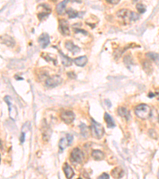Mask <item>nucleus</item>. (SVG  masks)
Instances as JSON below:
<instances>
[{
    "label": "nucleus",
    "mask_w": 159,
    "mask_h": 179,
    "mask_svg": "<svg viewBox=\"0 0 159 179\" xmlns=\"http://www.w3.org/2000/svg\"><path fill=\"white\" fill-rule=\"evenodd\" d=\"M134 112L136 116L141 119H147L151 116V108L149 105L141 104L135 107Z\"/></svg>",
    "instance_id": "nucleus-1"
},
{
    "label": "nucleus",
    "mask_w": 159,
    "mask_h": 179,
    "mask_svg": "<svg viewBox=\"0 0 159 179\" xmlns=\"http://www.w3.org/2000/svg\"><path fill=\"white\" fill-rule=\"evenodd\" d=\"M117 17L124 20L125 22H131L134 21H137L138 18V15L134 12L130 11L126 9H122L117 12Z\"/></svg>",
    "instance_id": "nucleus-2"
},
{
    "label": "nucleus",
    "mask_w": 159,
    "mask_h": 179,
    "mask_svg": "<svg viewBox=\"0 0 159 179\" xmlns=\"http://www.w3.org/2000/svg\"><path fill=\"white\" fill-rule=\"evenodd\" d=\"M92 120V126H91V131H92V135L94 138L97 139H100L104 135V129L101 124L95 121L93 119H91Z\"/></svg>",
    "instance_id": "nucleus-3"
},
{
    "label": "nucleus",
    "mask_w": 159,
    "mask_h": 179,
    "mask_svg": "<svg viewBox=\"0 0 159 179\" xmlns=\"http://www.w3.org/2000/svg\"><path fill=\"white\" fill-rule=\"evenodd\" d=\"M4 100H5V102L6 103V104L8 105L10 117H11L12 120H15V119H16L17 115H18V111H17L16 107L13 104V101H12L11 97H10L9 96H6V97H5V98H4Z\"/></svg>",
    "instance_id": "nucleus-4"
},
{
    "label": "nucleus",
    "mask_w": 159,
    "mask_h": 179,
    "mask_svg": "<svg viewBox=\"0 0 159 179\" xmlns=\"http://www.w3.org/2000/svg\"><path fill=\"white\" fill-rule=\"evenodd\" d=\"M51 12V8L49 5L47 4H41L38 6V16L40 20L45 19V18L49 16Z\"/></svg>",
    "instance_id": "nucleus-5"
},
{
    "label": "nucleus",
    "mask_w": 159,
    "mask_h": 179,
    "mask_svg": "<svg viewBox=\"0 0 159 179\" xmlns=\"http://www.w3.org/2000/svg\"><path fill=\"white\" fill-rule=\"evenodd\" d=\"M70 158H71V161L72 163H82L83 159H84V154H83V152L81 151L80 149L76 147L72 151Z\"/></svg>",
    "instance_id": "nucleus-6"
},
{
    "label": "nucleus",
    "mask_w": 159,
    "mask_h": 179,
    "mask_svg": "<svg viewBox=\"0 0 159 179\" xmlns=\"http://www.w3.org/2000/svg\"><path fill=\"white\" fill-rule=\"evenodd\" d=\"M62 81V79L60 76L58 75H55V76H52V77H48L45 80V86L48 88H55L60 85Z\"/></svg>",
    "instance_id": "nucleus-7"
},
{
    "label": "nucleus",
    "mask_w": 159,
    "mask_h": 179,
    "mask_svg": "<svg viewBox=\"0 0 159 179\" xmlns=\"http://www.w3.org/2000/svg\"><path fill=\"white\" fill-rule=\"evenodd\" d=\"M60 119L66 124H71L75 119V114L72 111H64L60 114Z\"/></svg>",
    "instance_id": "nucleus-8"
},
{
    "label": "nucleus",
    "mask_w": 159,
    "mask_h": 179,
    "mask_svg": "<svg viewBox=\"0 0 159 179\" xmlns=\"http://www.w3.org/2000/svg\"><path fill=\"white\" fill-rule=\"evenodd\" d=\"M72 140H73V137H72V135H71L70 134H67L66 137L60 139V142H59V148H60V151H64L67 146L71 144Z\"/></svg>",
    "instance_id": "nucleus-9"
},
{
    "label": "nucleus",
    "mask_w": 159,
    "mask_h": 179,
    "mask_svg": "<svg viewBox=\"0 0 159 179\" xmlns=\"http://www.w3.org/2000/svg\"><path fill=\"white\" fill-rule=\"evenodd\" d=\"M59 30L64 36H69L70 34L69 23L67 20L60 19L59 21Z\"/></svg>",
    "instance_id": "nucleus-10"
},
{
    "label": "nucleus",
    "mask_w": 159,
    "mask_h": 179,
    "mask_svg": "<svg viewBox=\"0 0 159 179\" xmlns=\"http://www.w3.org/2000/svg\"><path fill=\"white\" fill-rule=\"evenodd\" d=\"M38 42L42 49H45L50 43V38L49 34L46 33H43L40 35L38 38Z\"/></svg>",
    "instance_id": "nucleus-11"
},
{
    "label": "nucleus",
    "mask_w": 159,
    "mask_h": 179,
    "mask_svg": "<svg viewBox=\"0 0 159 179\" xmlns=\"http://www.w3.org/2000/svg\"><path fill=\"white\" fill-rule=\"evenodd\" d=\"M65 48L69 50V51L72 53L73 54H76L77 53H79L80 50L79 47L76 45L71 41H65Z\"/></svg>",
    "instance_id": "nucleus-12"
},
{
    "label": "nucleus",
    "mask_w": 159,
    "mask_h": 179,
    "mask_svg": "<svg viewBox=\"0 0 159 179\" xmlns=\"http://www.w3.org/2000/svg\"><path fill=\"white\" fill-rule=\"evenodd\" d=\"M69 3V0H63L62 2H60L57 6V8H56V11L58 14L62 15V14L65 12L66 11V6Z\"/></svg>",
    "instance_id": "nucleus-13"
},
{
    "label": "nucleus",
    "mask_w": 159,
    "mask_h": 179,
    "mask_svg": "<svg viewBox=\"0 0 159 179\" xmlns=\"http://www.w3.org/2000/svg\"><path fill=\"white\" fill-rule=\"evenodd\" d=\"M1 41H2V43H3L4 45H6V46L8 47H14V45H15V41L11 37L8 35H3L2 36L1 38Z\"/></svg>",
    "instance_id": "nucleus-14"
},
{
    "label": "nucleus",
    "mask_w": 159,
    "mask_h": 179,
    "mask_svg": "<svg viewBox=\"0 0 159 179\" xmlns=\"http://www.w3.org/2000/svg\"><path fill=\"white\" fill-rule=\"evenodd\" d=\"M118 113L119 115L122 118H124V119H126V121H128L130 119V118H131V113H130L129 111L126 109V107H119Z\"/></svg>",
    "instance_id": "nucleus-15"
},
{
    "label": "nucleus",
    "mask_w": 159,
    "mask_h": 179,
    "mask_svg": "<svg viewBox=\"0 0 159 179\" xmlns=\"http://www.w3.org/2000/svg\"><path fill=\"white\" fill-rule=\"evenodd\" d=\"M63 170L65 172V176L67 178H72L73 175H74V171L72 169V167L68 164V163H65L63 166Z\"/></svg>",
    "instance_id": "nucleus-16"
},
{
    "label": "nucleus",
    "mask_w": 159,
    "mask_h": 179,
    "mask_svg": "<svg viewBox=\"0 0 159 179\" xmlns=\"http://www.w3.org/2000/svg\"><path fill=\"white\" fill-rule=\"evenodd\" d=\"M59 53H60V58H61V62L63 64V65H65V66L66 67L70 66L72 65V61H72V59L69 58L68 56L65 55L61 51H59Z\"/></svg>",
    "instance_id": "nucleus-17"
},
{
    "label": "nucleus",
    "mask_w": 159,
    "mask_h": 179,
    "mask_svg": "<svg viewBox=\"0 0 159 179\" xmlns=\"http://www.w3.org/2000/svg\"><path fill=\"white\" fill-rule=\"evenodd\" d=\"M87 62H88V58L86 56H81V57H79V58H77L74 59V63L77 65V66H85Z\"/></svg>",
    "instance_id": "nucleus-18"
},
{
    "label": "nucleus",
    "mask_w": 159,
    "mask_h": 179,
    "mask_svg": "<svg viewBox=\"0 0 159 179\" xmlns=\"http://www.w3.org/2000/svg\"><path fill=\"white\" fill-rule=\"evenodd\" d=\"M92 157L95 160H103L105 158L104 153L99 150H93L92 151Z\"/></svg>",
    "instance_id": "nucleus-19"
},
{
    "label": "nucleus",
    "mask_w": 159,
    "mask_h": 179,
    "mask_svg": "<svg viewBox=\"0 0 159 179\" xmlns=\"http://www.w3.org/2000/svg\"><path fill=\"white\" fill-rule=\"evenodd\" d=\"M104 119L107 124V126L108 128H113L115 127V121L113 120V119L111 118V116H110L108 113H105L104 114Z\"/></svg>",
    "instance_id": "nucleus-20"
},
{
    "label": "nucleus",
    "mask_w": 159,
    "mask_h": 179,
    "mask_svg": "<svg viewBox=\"0 0 159 179\" xmlns=\"http://www.w3.org/2000/svg\"><path fill=\"white\" fill-rule=\"evenodd\" d=\"M146 57L151 60L152 61H154V63H156L157 65H159V55L156 53L150 52L146 53Z\"/></svg>",
    "instance_id": "nucleus-21"
},
{
    "label": "nucleus",
    "mask_w": 159,
    "mask_h": 179,
    "mask_svg": "<svg viewBox=\"0 0 159 179\" xmlns=\"http://www.w3.org/2000/svg\"><path fill=\"white\" fill-rule=\"evenodd\" d=\"M111 174L115 178H120L124 175V171H123V170L120 167H115L111 171Z\"/></svg>",
    "instance_id": "nucleus-22"
},
{
    "label": "nucleus",
    "mask_w": 159,
    "mask_h": 179,
    "mask_svg": "<svg viewBox=\"0 0 159 179\" xmlns=\"http://www.w3.org/2000/svg\"><path fill=\"white\" fill-rule=\"evenodd\" d=\"M80 128L81 135H82L84 137H85V138H87V137L88 136V134H89V130H88V127H87L85 124H81Z\"/></svg>",
    "instance_id": "nucleus-23"
},
{
    "label": "nucleus",
    "mask_w": 159,
    "mask_h": 179,
    "mask_svg": "<svg viewBox=\"0 0 159 179\" xmlns=\"http://www.w3.org/2000/svg\"><path fill=\"white\" fill-rule=\"evenodd\" d=\"M66 13H67L68 16H69V18H77V17L79 16L78 12H77V11H74V10H72V8L67 10Z\"/></svg>",
    "instance_id": "nucleus-24"
},
{
    "label": "nucleus",
    "mask_w": 159,
    "mask_h": 179,
    "mask_svg": "<svg viewBox=\"0 0 159 179\" xmlns=\"http://www.w3.org/2000/svg\"><path fill=\"white\" fill-rule=\"evenodd\" d=\"M136 9H137L138 12L139 14H143V13H145L146 7H145V6L143 5V4L138 3L137 5H136Z\"/></svg>",
    "instance_id": "nucleus-25"
},
{
    "label": "nucleus",
    "mask_w": 159,
    "mask_h": 179,
    "mask_svg": "<svg viewBox=\"0 0 159 179\" xmlns=\"http://www.w3.org/2000/svg\"><path fill=\"white\" fill-rule=\"evenodd\" d=\"M131 57H130V56H126L125 58H124V62L126 64V65H131L133 62H132V59Z\"/></svg>",
    "instance_id": "nucleus-26"
},
{
    "label": "nucleus",
    "mask_w": 159,
    "mask_h": 179,
    "mask_svg": "<svg viewBox=\"0 0 159 179\" xmlns=\"http://www.w3.org/2000/svg\"><path fill=\"white\" fill-rule=\"evenodd\" d=\"M107 3H110V4H112V5H116L119 3L120 0H106Z\"/></svg>",
    "instance_id": "nucleus-27"
},
{
    "label": "nucleus",
    "mask_w": 159,
    "mask_h": 179,
    "mask_svg": "<svg viewBox=\"0 0 159 179\" xmlns=\"http://www.w3.org/2000/svg\"><path fill=\"white\" fill-rule=\"evenodd\" d=\"M75 31H76V33H83V34H84V35H87V34H88V33H87L86 31L80 30V29H75Z\"/></svg>",
    "instance_id": "nucleus-28"
},
{
    "label": "nucleus",
    "mask_w": 159,
    "mask_h": 179,
    "mask_svg": "<svg viewBox=\"0 0 159 179\" xmlns=\"http://www.w3.org/2000/svg\"><path fill=\"white\" fill-rule=\"evenodd\" d=\"M24 141H25V133L22 132L21 138H20V142H21V143H24Z\"/></svg>",
    "instance_id": "nucleus-29"
},
{
    "label": "nucleus",
    "mask_w": 159,
    "mask_h": 179,
    "mask_svg": "<svg viewBox=\"0 0 159 179\" xmlns=\"http://www.w3.org/2000/svg\"><path fill=\"white\" fill-rule=\"evenodd\" d=\"M99 178H109V175L107 174L104 173V174H102L99 177Z\"/></svg>",
    "instance_id": "nucleus-30"
},
{
    "label": "nucleus",
    "mask_w": 159,
    "mask_h": 179,
    "mask_svg": "<svg viewBox=\"0 0 159 179\" xmlns=\"http://www.w3.org/2000/svg\"><path fill=\"white\" fill-rule=\"evenodd\" d=\"M104 102H105V104H107V106H108V107H111V104L110 103V101H109V100H108V99H106Z\"/></svg>",
    "instance_id": "nucleus-31"
},
{
    "label": "nucleus",
    "mask_w": 159,
    "mask_h": 179,
    "mask_svg": "<svg viewBox=\"0 0 159 179\" xmlns=\"http://www.w3.org/2000/svg\"><path fill=\"white\" fill-rule=\"evenodd\" d=\"M158 178H159V170H158Z\"/></svg>",
    "instance_id": "nucleus-32"
},
{
    "label": "nucleus",
    "mask_w": 159,
    "mask_h": 179,
    "mask_svg": "<svg viewBox=\"0 0 159 179\" xmlns=\"http://www.w3.org/2000/svg\"><path fill=\"white\" fill-rule=\"evenodd\" d=\"M51 1H53V2H56L57 0H51Z\"/></svg>",
    "instance_id": "nucleus-33"
},
{
    "label": "nucleus",
    "mask_w": 159,
    "mask_h": 179,
    "mask_svg": "<svg viewBox=\"0 0 159 179\" xmlns=\"http://www.w3.org/2000/svg\"><path fill=\"white\" fill-rule=\"evenodd\" d=\"M158 123H159V116H158Z\"/></svg>",
    "instance_id": "nucleus-34"
}]
</instances>
